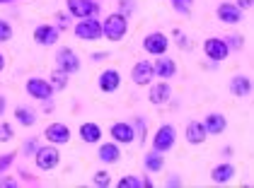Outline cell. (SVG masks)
<instances>
[{"label": "cell", "instance_id": "cell-24", "mask_svg": "<svg viewBox=\"0 0 254 188\" xmlns=\"http://www.w3.org/2000/svg\"><path fill=\"white\" fill-rule=\"evenodd\" d=\"M143 164H145V169L148 171H160L162 167H165V157H162V152H148L145 157H143Z\"/></svg>", "mask_w": 254, "mask_h": 188}, {"label": "cell", "instance_id": "cell-34", "mask_svg": "<svg viewBox=\"0 0 254 188\" xmlns=\"http://www.w3.org/2000/svg\"><path fill=\"white\" fill-rule=\"evenodd\" d=\"M225 41H230L228 46H233V48H242V46H245V39L242 37H228Z\"/></svg>", "mask_w": 254, "mask_h": 188}, {"label": "cell", "instance_id": "cell-10", "mask_svg": "<svg viewBox=\"0 0 254 188\" xmlns=\"http://www.w3.org/2000/svg\"><path fill=\"white\" fill-rule=\"evenodd\" d=\"M167 46H170V41H167V37L162 32H153V34H148L143 39V48L148 53H153V56H162L167 51Z\"/></svg>", "mask_w": 254, "mask_h": 188}, {"label": "cell", "instance_id": "cell-7", "mask_svg": "<svg viewBox=\"0 0 254 188\" xmlns=\"http://www.w3.org/2000/svg\"><path fill=\"white\" fill-rule=\"evenodd\" d=\"M24 90H27V94H29L32 99H39V101L49 99L51 92H54V87H51L49 80H44V77H29L27 85H24Z\"/></svg>", "mask_w": 254, "mask_h": 188}, {"label": "cell", "instance_id": "cell-38", "mask_svg": "<svg viewBox=\"0 0 254 188\" xmlns=\"http://www.w3.org/2000/svg\"><path fill=\"white\" fill-rule=\"evenodd\" d=\"M5 113V96H0V116Z\"/></svg>", "mask_w": 254, "mask_h": 188}, {"label": "cell", "instance_id": "cell-40", "mask_svg": "<svg viewBox=\"0 0 254 188\" xmlns=\"http://www.w3.org/2000/svg\"><path fill=\"white\" fill-rule=\"evenodd\" d=\"M5 2H15V0H0V5H5Z\"/></svg>", "mask_w": 254, "mask_h": 188}, {"label": "cell", "instance_id": "cell-15", "mask_svg": "<svg viewBox=\"0 0 254 188\" xmlns=\"http://www.w3.org/2000/svg\"><path fill=\"white\" fill-rule=\"evenodd\" d=\"M206 126H203V121H189V126H187V142L189 145H201V142H206Z\"/></svg>", "mask_w": 254, "mask_h": 188}, {"label": "cell", "instance_id": "cell-18", "mask_svg": "<svg viewBox=\"0 0 254 188\" xmlns=\"http://www.w3.org/2000/svg\"><path fill=\"white\" fill-rule=\"evenodd\" d=\"M170 94H172V90H170V85H167V82H157V85H153V87H150L148 99H150V104L160 106V104H165V101L170 99Z\"/></svg>", "mask_w": 254, "mask_h": 188}, {"label": "cell", "instance_id": "cell-11", "mask_svg": "<svg viewBox=\"0 0 254 188\" xmlns=\"http://www.w3.org/2000/svg\"><path fill=\"white\" fill-rule=\"evenodd\" d=\"M109 135L114 138V142H119V145H131V142L136 140L133 126H131V123H124V121L114 123V126L109 128Z\"/></svg>", "mask_w": 254, "mask_h": 188}, {"label": "cell", "instance_id": "cell-30", "mask_svg": "<svg viewBox=\"0 0 254 188\" xmlns=\"http://www.w3.org/2000/svg\"><path fill=\"white\" fill-rule=\"evenodd\" d=\"M15 138V131L10 123H0V142H10Z\"/></svg>", "mask_w": 254, "mask_h": 188}, {"label": "cell", "instance_id": "cell-2", "mask_svg": "<svg viewBox=\"0 0 254 188\" xmlns=\"http://www.w3.org/2000/svg\"><path fill=\"white\" fill-rule=\"evenodd\" d=\"M34 162H37V167H39L41 171H51L59 167L61 162V152L56 150V145H44V147H37V152H34Z\"/></svg>", "mask_w": 254, "mask_h": 188}, {"label": "cell", "instance_id": "cell-16", "mask_svg": "<svg viewBox=\"0 0 254 188\" xmlns=\"http://www.w3.org/2000/svg\"><path fill=\"white\" fill-rule=\"evenodd\" d=\"M218 19L225 24H237L242 19V10L233 2H223V5H218Z\"/></svg>", "mask_w": 254, "mask_h": 188}, {"label": "cell", "instance_id": "cell-36", "mask_svg": "<svg viewBox=\"0 0 254 188\" xmlns=\"http://www.w3.org/2000/svg\"><path fill=\"white\" fill-rule=\"evenodd\" d=\"M12 188V186H17V181L15 179H0V188Z\"/></svg>", "mask_w": 254, "mask_h": 188}, {"label": "cell", "instance_id": "cell-3", "mask_svg": "<svg viewBox=\"0 0 254 188\" xmlns=\"http://www.w3.org/2000/svg\"><path fill=\"white\" fill-rule=\"evenodd\" d=\"M175 138H177L175 126H170V123L160 126V128H157V133H155V138H153V150L170 152L172 147H175Z\"/></svg>", "mask_w": 254, "mask_h": 188}, {"label": "cell", "instance_id": "cell-23", "mask_svg": "<svg viewBox=\"0 0 254 188\" xmlns=\"http://www.w3.org/2000/svg\"><path fill=\"white\" fill-rule=\"evenodd\" d=\"M233 176H235V167H233V164H218V167L211 171L213 184H228Z\"/></svg>", "mask_w": 254, "mask_h": 188}, {"label": "cell", "instance_id": "cell-39", "mask_svg": "<svg viewBox=\"0 0 254 188\" xmlns=\"http://www.w3.org/2000/svg\"><path fill=\"white\" fill-rule=\"evenodd\" d=\"M2 70H5V56L0 53V73H2Z\"/></svg>", "mask_w": 254, "mask_h": 188}, {"label": "cell", "instance_id": "cell-12", "mask_svg": "<svg viewBox=\"0 0 254 188\" xmlns=\"http://www.w3.org/2000/svg\"><path fill=\"white\" fill-rule=\"evenodd\" d=\"M131 80L136 82L138 87L150 85V80H153V63L150 60H138L133 65V70H131Z\"/></svg>", "mask_w": 254, "mask_h": 188}, {"label": "cell", "instance_id": "cell-9", "mask_svg": "<svg viewBox=\"0 0 254 188\" xmlns=\"http://www.w3.org/2000/svg\"><path fill=\"white\" fill-rule=\"evenodd\" d=\"M44 138L51 142V145H65L70 140V128L65 123H49L46 131H44Z\"/></svg>", "mask_w": 254, "mask_h": 188}, {"label": "cell", "instance_id": "cell-5", "mask_svg": "<svg viewBox=\"0 0 254 188\" xmlns=\"http://www.w3.org/2000/svg\"><path fill=\"white\" fill-rule=\"evenodd\" d=\"M56 63H59L61 70H63V73H68V75H73V73H78L80 70L78 53H75L73 48H68V46L59 48V53H56Z\"/></svg>", "mask_w": 254, "mask_h": 188}, {"label": "cell", "instance_id": "cell-20", "mask_svg": "<svg viewBox=\"0 0 254 188\" xmlns=\"http://www.w3.org/2000/svg\"><path fill=\"white\" fill-rule=\"evenodd\" d=\"M230 92L235 96H247V94L252 92V80L247 75H235L230 80Z\"/></svg>", "mask_w": 254, "mask_h": 188}, {"label": "cell", "instance_id": "cell-26", "mask_svg": "<svg viewBox=\"0 0 254 188\" xmlns=\"http://www.w3.org/2000/svg\"><path fill=\"white\" fill-rule=\"evenodd\" d=\"M49 85H51L54 90H65V87H68V73H63L61 68H56V70L49 75Z\"/></svg>", "mask_w": 254, "mask_h": 188}, {"label": "cell", "instance_id": "cell-4", "mask_svg": "<svg viewBox=\"0 0 254 188\" xmlns=\"http://www.w3.org/2000/svg\"><path fill=\"white\" fill-rule=\"evenodd\" d=\"M65 7L73 17L85 19V17H95L99 10V5L95 0H65Z\"/></svg>", "mask_w": 254, "mask_h": 188}, {"label": "cell", "instance_id": "cell-37", "mask_svg": "<svg viewBox=\"0 0 254 188\" xmlns=\"http://www.w3.org/2000/svg\"><path fill=\"white\" fill-rule=\"evenodd\" d=\"M235 5H237L240 10H250V7H252V0H237Z\"/></svg>", "mask_w": 254, "mask_h": 188}, {"label": "cell", "instance_id": "cell-32", "mask_svg": "<svg viewBox=\"0 0 254 188\" xmlns=\"http://www.w3.org/2000/svg\"><path fill=\"white\" fill-rule=\"evenodd\" d=\"M175 2V10L177 12H184V15H189V10H191V2L194 0H172Z\"/></svg>", "mask_w": 254, "mask_h": 188}, {"label": "cell", "instance_id": "cell-33", "mask_svg": "<svg viewBox=\"0 0 254 188\" xmlns=\"http://www.w3.org/2000/svg\"><path fill=\"white\" fill-rule=\"evenodd\" d=\"M12 162H15V154H12V152H10V154H0V171H5Z\"/></svg>", "mask_w": 254, "mask_h": 188}, {"label": "cell", "instance_id": "cell-14", "mask_svg": "<svg viewBox=\"0 0 254 188\" xmlns=\"http://www.w3.org/2000/svg\"><path fill=\"white\" fill-rule=\"evenodd\" d=\"M99 90H102V92H117L119 90V85H121V73H119V70H114V68H107V70H104V73H102V75H99Z\"/></svg>", "mask_w": 254, "mask_h": 188}, {"label": "cell", "instance_id": "cell-22", "mask_svg": "<svg viewBox=\"0 0 254 188\" xmlns=\"http://www.w3.org/2000/svg\"><path fill=\"white\" fill-rule=\"evenodd\" d=\"M119 157H121V150H119V142H107L99 147V159L104 164H117Z\"/></svg>", "mask_w": 254, "mask_h": 188}, {"label": "cell", "instance_id": "cell-21", "mask_svg": "<svg viewBox=\"0 0 254 188\" xmlns=\"http://www.w3.org/2000/svg\"><path fill=\"white\" fill-rule=\"evenodd\" d=\"M80 138L87 142V145H92V142H99V138H102V128H99L97 123H92V121H87V123H82L80 126Z\"/></svg>", "mask_w": 254, "mask_h": 188}, {"label": "cell", "instance_id": "cell-29", "mask_svg": "<svg viewBox=\"0 0 254 188\" xmlns=\"http://www.w3.org/2000/svg\"><path fill=\"white\" fill-rule=\"evenodd\" d=\"M145 186L140 179H136V176H124L121 181H119V188H140Z\"/></svg>", "mask_w": 254, "mask_h": 188}, {"label": "cell", "instance_id": "cell-28", "mask_svg": "<svg viewBox=\"0 0 254 188\" xmlns=\"http://www.w3.org/2000/svg\"><path fill=\"white\" fill-rule=\"evenodd\" d=\"M10 39H12L10 22H7V19H0V44H5V41H10Z\"/></svg>", "mask_w": 254, "mask_h": 188}, {"label": "cell", "instance_id": "cell-6", "mask_svg": "<svg viewBox=\"0 0 254 188\" xmlns=\"http://www.w3.org/2000/svg\"><path fill=\"white\" fill-rule=\"evenodd\" d=\"M75 37L78 39H87V41H95L102 37V22L95 17H85L82 22L75 24Z\"/></svg>", "mask_w": 254, "mask_h": 188}, {"label": "cell", "instance_id": "cell-31", "mask_svg": "<svg viewBox=\"0 0 254 188\" xmlns=\"http://www.w3.org/2000/svg\"><path fill=\"white\" fill-rule=\"evenodd\" d=\"M136 128H138V135H140V142L145 145V138H148V126H145V121H143V116H136Z\"/></svg>", "mask_w": 254, "mask_h": 188}, {"label": "cell", "instance_id": "cell-1", "mask_svg": "<svg viewBox=\"0 0 254 188\" xmlns=\"http://www.w3.org/2000/svg\"><path fill=\"white\" fill-rule=\"evenodd\" d=\"M126 32H128V17L124 12H112L102 22V37H107L109 41H121Z\"/></svg>", "mask_w": 254, "mask_h": 188}, {"label": "cell", "instance_id": "cell-35", "mask_svg": "<svg viewBox=\"0 0 254 188\" xmlns=\"http://www.w3.org/2000/svg\"><path fill=\"white\" fill-rule=\"evenodd\" d=\"M24 152H27V154H32V152H37V140H34V138L24 142Z\"/></svg>", "mask_w": 254, "mask_h": 188}, {"label": "cell", "instance_id": "cell-25", "mask_svg": "<svg viewBox=\"0 0 254 188\" xmlns=\"http://www.w3.org/2000/svg\"><path fill=\"white\" fill-rule=\"evenodd\" d=\"M15 118L20 121V126H27V128L37 123V113L32 111V109H27V106H17L15 109Z\"/></svg>", "mask_w": 254, "mask_h": 188}, {"label": "cell", "instance_id": "cell-27", "mask_svg": "<svg viewBox=\"0 0 254 188\" xmlns=\"http://www.w3.org/2000/svg\"><path fill=\"white\" fill-rule=\"evenodd\" d=\"M92 181H95V186H112V174H109V171L107 169H99L97 174H95V179H92Z\"/></svg>", "mask_w": 254, "mask_h": 188}, {"label": "cell", "instance_id": "cell-17", "mask_svg": "<svg viewBox=\"0 0 254 188\" xmlns=\"http://www.w3.org/2000/svg\"><path fill=\"white\" fill-rule=\"evenodd\" d=\"M175 73H177V65L172 58L165 56L153 63V75H157L160 80H170V77H175Z\"/></svg>", "mask_w": 254, "mask_h": 188}, {"label": "cell", "instance_id": "cell-13", "mask_svg": "<svg viewBox=\"0 0 254 188\" xmlns=\"http://www.w3.org/2000/svg\"><path fill=\"white\" fill-rule=\"evenodd\" d=\"M34 41L39 46H54L59 41V27H54V24H39L34 29Z\"/></svg>", "mask_w": 254, "mask_h": 188}, {"label": "cell", "instance_id": "cell-8", "mask_svg": "<svg viewBox=\"0 0 254 188\" xmlns=\"http://www.w3.org/2000/svg\"><path fill=\"white\" fill-rule=\"evenodd\" d=\"M203 51H206V56L211 58V60H225L228 53H230V46H228L225 39L211 37L203 41Z\"/></svg>", "mask_w": 254, "mask_h": 188}, {"label": "cell", "instance_id": "cell-19", "mask_svg": "<svg viewBox=\"0 0 254 188\" xmlns=\"http://www.w3.org/2000/svg\"><path fill=\"white\" fill-rule=\"evenodd\" d=\"M203 126H206V131L208 133L220 135V133L228 128V121H225V116H223V113H208V116L203 118Z\"/></svg>", "mask_w": 254, "mask_h": 188}]
</instances>
